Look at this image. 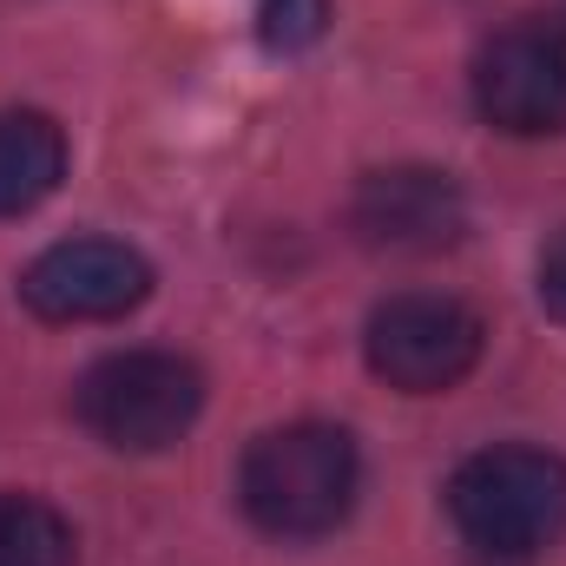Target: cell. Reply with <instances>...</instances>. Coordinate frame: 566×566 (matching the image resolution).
<instances>
[{
    "instance_id": "obj_2",
    "label": "cell",
    "mask_w": 566,
    "mask_h": 566,
    "mask_svg": "<svg viewBox=\"0 0 566 566\" xmlns=\"http://www.w3.org/2000/svg\"><path fill=\"white\" fill-rule=\"evenodd\" d=\"M461 541L488 560H534L566 534V461L547 448H481L448 481Z\"/></svg>"
},
{
    "instance_id": "obj_4",
    "label": "cell",
    "mask_w": 566,
    "mask_h": 566,
    "mask_svg": "<svg viewBox=\"0 0 566 566\" xmlns=\"http://www.w3.org/2000/svg\"><path fill=\"white\" fill-rule=\"evenodd\" d=\"M481 343H488L481 316L434 290L376 303V316L363 329V356H369L376 382H389L402 396H448L454 382H468L481 363Z\"/></svg>"
},
{
    "instance_id": "obj_7",
    "label": "cell",
    "mask_w": 566,
    "mask_h": 566,
    "mask_svg": "<svg viewBox=\"0 0 566 566\" xmlns=\"http://www.w3.org/2000/svg\"><path fill=\"white\" fill-rule=\"evenodd\" d=\"M349 224L369 251H396V258H434L454 251L468 231V198L448 171L434 165H382L356 185L349 198Z\"/></svg>"
},
{
    "instance_id": "obj_1",
    "label": "cell",
    "mask_w": 566,
    "mask_h": 566,
    "mask_svg": "<svg viewBox=\"0 0 566 566\" xmlns=\"http://www.w3.org/2000/svg\"><path fill=\"white\" fill-rule=\"evenodd\" d=\"M356 488H363V461L349 428L336 422L271 428L244 448V468H238V501L251 527H264L271 541L336 534L356 507Z\"/></svg>"
},
{
    "instance_id": "obj_10",
    "label": "cell",
    "mask_w": 566,
    "mask_h": 566,
    "mask_svg": "<svg viewBox=\"0 0 566 566\" xmlns=\"http://www.w3.org/2000/svg\"><path fill=\"white\" fill-rule=\"evenodd\" d=\"M323 13H329V0H264V40L283 53L310 46L323 33Z\"/></svg>"
},
{
    "instance_id": "obj_11",
    "label": "cell",
    "mask_w": 566,
    "mask_h": 566,
    "mask_svg": "<svg viewBox=\"0 0 566 566\" xmlns=\"http://www.w3.org/2000/svg\"><path fill=\"white\" fill-rule=\"evenodd\" d=\"M534 290H541V310L554 316V323H566V231L541 251V271H534Z\"/></svg>"
},
{
    "instance_id": "obj_5",
    "label": "cell",
    "mask_w": 566,
    "mask_h": 566,
    "mask_svg": "<svg viewBox=\"0 0 566 566\" xmlns=\"http://www.w3.org/2000/svg\"><path fill=\"white\" fill-rule=\"evenodd\" d=\"M474 113L507 139L566 133V20H514L474 53Z\"/></svg>"
},
{
    "instance_id": "obj_9",
    "label": "cell",
    "mask_w": 566,
    "mask_h": 566,
    "mask_svg": "<svg viewBox=\"0 0 566 566\" xmlns=\"http://www.w3.org/2000/svg\"><path fill=\"white\" fill-rule=\"evenodd\" d=\"M73 521L33 494H0V566H73Z\"/></svg>"
},
{
    "instance_id": "obj_3",
    "label": "cell",
    "mask_w": 566,
    "mask_h": 566,
    "mask_svg": "<svg viewBox=\"0 0 566 566\" xmlns=\"http://www.w3.org/2000/svg\"><path fill=\"white\" fill-rule=\"evenodd\" d=\"M73 409H80L86 434H99L106 448L158 454V448H171L185 428L198 422L205 376L185 356H171V349H119V356H99L80 376Z\"/></svg>"
},
{
    "instance_id": "obj_8",
    "label": "cell",
    "mask_w": 566,
    "mask_h": 566,
    "mask_svg": "<svg viewBox=\"0 0 566 566\" xmlns=\"http://www.w3.org/2000/svg\"><path fill=\"white\" fill-rule=\"evenodd\" d=\"M66 178V133L46 113H0V218H27Z\"/></svg>"
},
{
    "instance_id": "obj_6",
    "label": "cell",
    "mask_w": 566,
    "mask_h": 566,
    "mask_svg": "<svg viewBox=\"0 0 566 566\" xmlns=\"http://www.w3.org/2000/svg\"><path fill=\"white\" fill-rule=\"evenodd\" d=\"M151 296V264L119 238H66L20 271V303L46 323H113Z\"/></svg>"
}]
</instances>
